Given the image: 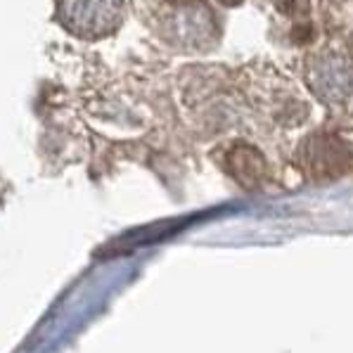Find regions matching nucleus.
I'll return each instance as SVG.
<instances>
[{"label": "nucleus", "mask_w": 353, "mask_h": 353, "mask_svg": "<svg viewBox=\"0 0 353 353\" xmlns=\"http://www.w3.org/2000/svg\"><path fill=\"white\" fill-rule=\"evenodd\" d=\"M126 17V0H57V19L69 34L97 41L112 36Z\"/></svg>", "instance_id": "f257e3e1"}, {"label": "nucleus", "mask_w": 353, "mask_h": 353, "mask_svg": "<svg viewBox=\"0 0 353 353\" xmlns=\"http://www.w3.org/2000/svg\"><path fill=\"white\" fill-rule=\"evenodd\" d=\"M301 161L313 178H332L339 176L349 166L351 154L339 143V138L320 135V138H311L306 143V148L301 152Z\"/></svg>", "instance_id": "f03ea898"}, {"label": "nucleus", "mask_w": 353, "mask_h": 353, "mask_svg": "<svg viewBox=\"0 0 353 353\" xmlns=\"http://www.w3.org/2000/svg\"><path fill=\"white\" fill-rule=\"evenodd\" d=\"M228 171L244 188H256L261 185L265 176V161L261 157L259 150H254L252 145H235L228 152Z\"/></svg>", "instance_id": "7ed1b4c3"}, {"label": "nucleus", "mask_w": 353, "mask_h": 353, "mask_svg": "<svg viewBox=\"0 0 353 353\" xmlns=\"http://www.w3.org/2000/svg\"><path fill=\"white\" fill-rule=\"evenodd\" d=\"M313 26H308V24H301V26H296L294 31H292V38H294L296 43H308V41H313Z\"/></svg>", "instance_id": "20e7f679"}]
</instances>
